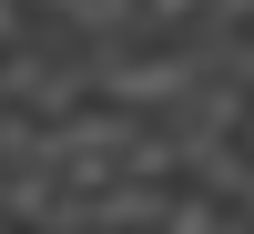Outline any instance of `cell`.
Instances as JSON below:
<instances>
[{
  "label": "cell",
  "mask_w": 254,
  "mask_h": 234,
  "mask_svg": "<svg viewBox=\"0 0 254 234\" xmlns=\"http://www.w3.org/2000/svg\"><path fill=\"white\" fill-rule=\"evenodd\" d=\"M0 224H10V204H0Z\"/></svg>",
  "instance_id": "1"
}]
</instances>
